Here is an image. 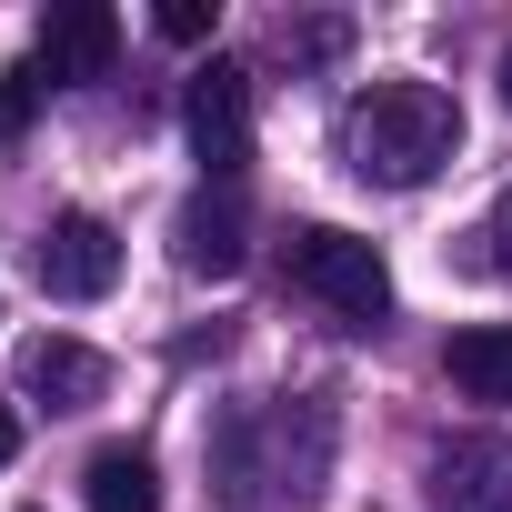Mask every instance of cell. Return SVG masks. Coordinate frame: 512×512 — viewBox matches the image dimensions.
Masks as SVG:
<instances>
[{
	"label": "cell",
	"instance_id": "8",
	"mask_svg": "<svg viewBox=\"0 0 512 512\" xmlns=\"http://www.w3.org/2000/svg\"><path fill=\"white\" fill-rule=\"evenodd\" d=\"M21 392H41L51 412H91V402L111 392V362H101L91 342H71V332H41V342L21 352Z\"/></svg>",
	"mask_w": 512,
	"mask_h": 512
},
{
	"label": "cell",
	"instance_id": "2",
	"mask_svg": "<svg viewBox=\"0 0 512 512\" xmlns=\"http://www.w3.org/2000/svg\"><path fill=\"white\" fill-rule=\"evenodd\" d=\"M322 462H332V412L322 402H251L211 432V472L241 512L262 502H312L322 492Z\"/></svg>",
	"mask_w": 512,
	"mask_h": 512
},
{
	"label": "cell",
	"instance_id": "4",
	"mask_svg": "<svg viewBox=\"0 0 512 512\" xmlns=\"http://www.w3.org/2000/svg\"><path fill=\"white\" fill-rule=\"evenodd\" d=\"M181 121H191V161H201L211 181H241V171H251V71H241V61H201Z\"/></svg>",
	"mask_w": 512,
	"mask_h": 512
},
{
	"label": "cell",
	"instance_id": "11",
	"mask_svg": "<svg viewBox=\"0 0 512 512\" xmlns=\"http://www.w3.org/2000/svg\"><path fill=\"white\" fill-rule=\"evenodd\" d=\"M81 492H91V512H161V482H151V452H131V442L91 452Z\"/></svg>",
	"mask_w": 512,
	"mask_h": 512
},
{
	"label": "cell",
	"instance_id": "15",
	"mask_svg": "<svg viewBox=\"0 0 512 512\" xmlns=\"http://www.w3.org/2000/svg\"><path fill=\"white\" fill-rule=\"evenodd\" d=\"M201 31H211L201 0H161V41H201Z\"/></svg>",
	"mask_w": 512,
	"mask_h": 512
},
{
	"label": "cell",
	"instance_id": "9",
	"mask_svg": "<svg viewBox=\"0 0 512 512\" xmlns=\"http://www.w3.org/2000/svg\"><path fill=\"white\" fill-rule=\"evenodd\" d=\"M171 231H181V272H201V282H231V272H241V251H251V221H241L231 191H221V201H211V191L181 201Z\"/></svg>",
	"mask_w": 512,
	"mask_h": 512
},
{
	"label": "cell",
	"instance_id": "17",
	"mask_svg": "<svg viewBox=\"0 0 512 512\" xmlns=\"http://www.w3.org/2000/svg\"><path fill=\"white\" fill-rule=\"evenodd\" d=\"M502 101H512V51H502Z\"/></svg>",
	"mask_w": 512,
	"mask_h": 512
},
{
	"label": "cell",
	"instance_id": "6",
	"mask_svg": "<svg viewBox=\"0 0 512 512\" xmlns=\"http://www.w3.org/2000/svg\"><path fill=\"white\" fill-rule=\"evenodd\" d=\"M111 51H121V21L101 11V0H71V11H51V21H41L31 71H41V81H101V71H111Z\"/></svg>",
	"mask_w": 512,
	"mask_h": 512
},
{
	"label": "cell",
	"instance_id": "1",
	"mask_svg": "<svg viewBox=\"0 0 512 512\" xmlns=\"http://www.w3.org/2000/svg\"><path fill=\"white\" fill-rule=\"evenodd\" d=\"M332 141H342V161H352L362 181L422 191V181L462 151V111H452V91H432V81H372V91L342 101Z\"/></svg>",
	"mask_w": 512,
	"mask_h": 512
},
{
	"label": "cell",
	"instance_id": "7",
	"mask_svg": "<svg viewBox=\"0 0 512 512\" xmlns=\"http://www.w3.org/2000/svg\"><path fill=\"white\" fill-rule=\"evenodd\" d=\"M432 512H512V442H442Z\"/></svg>",
	"mask_w": 512,
	"mask_h": 512
},
{
	"label": "cell",
	"instance_id": "5",
	"mask_svg": "<svg viewBox=\"0 0 512 512\" xmlns=\"http://www.w3.org/2000/svg\"><path fill=\"white\" fill-rule=\"evenodd\" d=\"M111 282H121V231L101 211H61L41 231V292L51 302H101Z\"/></svg>",
	"mask_w": 512,
	"mask_h": 512
},
{
	"label": "cell",
	"instance_id": "12",
	"mask_svg": "<svg viewBox=\"0 0 512 512\" xmlns=\"http://www.w3.org/2000/svg\"><path fill=\"white\" fill-rule=\"evenodd\" d=\"M41 91H51V81H41L31 61H21V71H0V141H21V131H31V111H41Z\"/></svg>",
	"mask_w": 512,
	"mask_h": 512
},
{
	"label": "cell",
	"instance_id": "14",
	"mask_svg": "<svg viewBox=\"0 0 512 512\" xmlns=\"http://www.w3.org/2000/svg\"><path fill=\"white\" fill-rule=\"evenodd\" d=\"M482 262H492V272L512 282V191H502V201L482 211Z\"/></svg>",
	"mask_w": 512,
	"mask_h": 512
},
{
	"label": "cell",
	"instance_id": "16",
	"mask_svg": "<svg viewBox=\"0 0 512 512\" xmlns=\"http://www.w3.org/2000/svg\"><path fill=\"white\" fill-rule=\"evenodd\" d=\"M11 452H21V422H11V412H0V462H11Z\"/></svg>",
	"mask_w": 512,
	"mask_h": 512
},
{
	"label": "cell",
	"instance_id": "10",
	"mask_svg": "<svg viewBox=\"0 0 512 512\" xmlns=\"http://www.w3.org/2000/svg\"><path fill=\"white\" fill-rule=\"evenodd\" d=\"M442 372H452L472 402H502V412H512V322H472V332H452Z\"/></svg>",
	"mask_w": 512,
	"mask_h": 512
},
{
	"label": "cell",
	"instance_id": "3",
	"mask_svg": "<svg viewBox=\"0 0 512 512\" xmlns=\"http://www.w3.org/2000/svg\"><path fill=\"white\" fill-rule=\"evenodd\" d=\"M292 292H312L332 322H352V332H372L382 312H392V272H382V251L362 241V231H332V221H302L292 231Z\"/></svg>",
	"mask_w": 512,
	"mask_h": 512
},
{
	"label": "cell",
	"instance_id": "13",
	"mask_svg": "<svg viewBox=\"0 0 512 512\" xmlns=\"http://www.w3.org/2000/svg\"><path fill=\"white\" fill-rule=\"evenodd\" d=\"M272 41H282V51H292V61H332V51H342V41H352V31H342V21H282V31H272Z\"/></svg>",
	"mask_w": 512,
	"mask_h": 512
}]
</instances>
